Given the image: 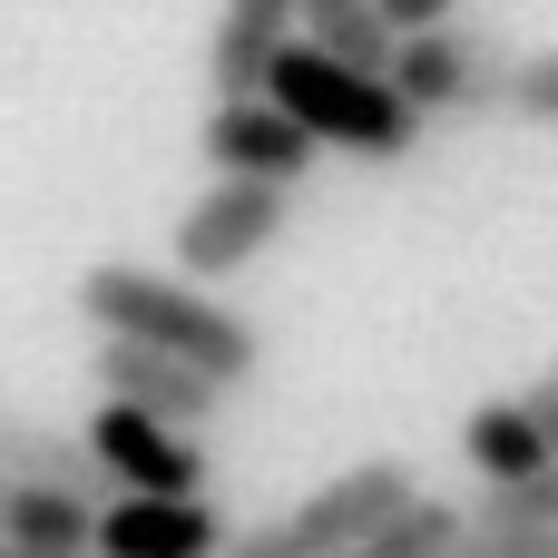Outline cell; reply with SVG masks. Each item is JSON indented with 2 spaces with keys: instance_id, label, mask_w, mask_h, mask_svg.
Listing matches in <instances>:
<instances>
[{
  "instance_id": "cell-1",
  "label": "cell",
  "mask_w": 558,
  "mask_h": 558,
  "mask_svg": "<svg viewBox=\"0 0 558 558\" xmlns=\"http://www.w3.org/2000/svg\"><path fill=\"white\" fill-rule=\"evenodd\" d=\"M78 314L98 324V343H137V353H167V363L206 373L216 392H235V383L265 363L255 324H245L235 304L196 294L186 275H147V265H88V275H78Z\"/></svg>"
},
{
  "instance_id": "cell-2",
  "label": "cell",
  "mask_w": 558,
  "mask_h": 558,
  "mask_svg": "<svg viewBox=\"0 0 558 558\" xmlns=\"http://www.w3.org/2000/svg\"><path fill=\"white\" fill-rule=\"evenodd\" d=\"M265 98H275V108H284L314 147H343V157H373V167H402V157L422 147V118L392 98V78H353V69L314 59L304 39L275 59Z\"/></svg>"
},
{
  "instance_id": "cell-3",
  "label": "cell",
  "mask_w": 558,
  "mask_h": 558,
  "mask_svg": "<svg viewBox=\"0 0 558 558\" xmlns=\"http://www.w3.org/2000/svg\"><path fill=\"white\" fill-rule=\"evenodd\" d=\"M510 78H520V49L490 39V29H471V20L422 29L392 59V98L412 118H490V108H510Z\"/></svg>"
},
{
  "instance_id": "cell-4",
  "label": "cell",
  "mask_w": 558,
  "mask_h": 558,
  "mask_svg": "<svg viewBox=\"0 0 558 558\" xmlns=\"http://www.w3.org/2000/svg\"><path fill=\"white\" fill-rule=\"evenodd\" d=\"M284 186H235V177H216L186 216H177V275L206 294V284H226V275H245L275 235H284Z\"/></svg>"
},
{
  "instance_id": "cell-5",
  "label": "cell",
  "mask_w": 558,
  "mask_h": 558,
  "mask_svg": "<svg viewBox=\"0 0 558 558\" xmlns=\"http://www.w3.org/2000/svg\"><path fill=\"white\" fill-rule=\"evenodd\" d=\"M78 441H88V461L108 471V490H118V500H206V451H196L186 432L147 422V412L98 402Z\"/></svg>"
},
{
  "instance_id": "cell-6",
  "label": "cell",
  "mask_w": 558,
  "mask_h": 558,
  "mask_svg": "<svg viewBox=\"0 0 558 558\" xmlns=\"http://www.w3.org/2000/svg\"><path fill=\"white\" fill-rule=\"evenodd\" d=\"M412 500H422L412 461H392V451H383V461L333 471V481H324L304 510H284V520L304 530V549H314V558H363L383 530H392V520H402V510H412Z\"/></svg>"
},
{
  "instance_id": "cell-7",
  "label": "cell",
  "mask_w": 558,
  "mask_h": 558,
  "mask_svg": "<svg viewBox=\"0 0 558 558\" xmlns=\"http://www.w3.org/2000/svg\"><path fill=\"white\" fill-rule=\"evenodd\" d=\"M314 157H324V147H314L275 98H245V108H216V118H206V167L235 177V186H284V196H294V186L314 177Z\"/></svg>"
},
{
  "instance_id": "cell-8",
  "label": "cell",
  "mask_w": 558,
  "mask_h": 558,
  "mask_svg": "<svg viewBox=\"0 0 558 558\" xmlns=\"http://www.w3.org/2000/svg\"><path fill=\"white\" fill-rule=\"evenodd\" d=\"M88 383H98V402L147 412V422H167V432H186V441H196V422H216V402H226L206 373H186V363H167V353H137V343H98Z\"/></svg>"
},
{
  "instance_id": "cell-9",
  "label": "cell",
  "mask_w": 558,
  "mask_h": 558,
  "mask_svg": "<svg viewBox=\"0 0 558 558\" xmlns=\"http://www.w3.org/2000/svg\"><path fill=\"white\" fill-rule=\"evenodd\" d=\"M226 520L206 500H108L98 510V558H226Z\"/></svg>"
},
{
  "instance_id": "cell-10",
  "label": "cell",
  "mask_w": 558,
  "mask_h": 558,
  "mask_svg": "<svg viewBox=\"0 0 558 558\" xmlns=\"http://www.w3.org/2000/svg\"><path fill=\"white\" fill-rule=\"evenodd\" d=\"M284 49H294V0H235V10L216 20V39H206L216 108L265 98V78H275V59H284Z\"/></svg>"
},
{
  "instance_id": "cell-11",
  "label": "cell",
  "mask_w": 558,
  "mask_h": 558,
  "mask_svg": "<svg viewBox=\"0 0 558 558\" xmlns=\"http://www.w3.org/2000/svg\"><path fill=\"white\" fill-rule=\"evenodd\" d=\"M0 490H69V500L108 510V471L88 461V441L49 432V422H20V412H0Z\"/></svg>"
},
{
  "instance_id": "cell-12",
  "label": "cell",
  "mask_w": 558,
  "mask_h": 558,
  "mask_svg": "<svg viewBox=\"0 0 558 558\" xmlns=\"http://www.w3.org/2000/svg\"><path fill=\"white\" fill-rule=\"evenodd\" d=\"M294 39H304L314 59L353 69V78H392V59H402V39L383 29L373 0H304V10H294Z\"/></svg>"
},
{
  "instance_id": "cell-13",
  "label": "cell",
  "mask_w": 558,
  "mask_h": 558,
  "mask_svg": "<svg viewBox=\"0 0 558 558\" xmlns=\"http://www.w3.org/2000/svg\"><path fill=\"white\" fill-rule=\"evenodd\" d=\"M461 461L481 471V490H520V481L558 471L549 451H539V432H530V412H520V402H481V412L461 422Z\"/></svg>"
},
{
  "instance_id": "cell-14",
  "label": "cell",
  "mask_w": 558,
  "mask_h": 558,
  "mask_svg": "<svg viewBox=\"0 0 558 558\" xmlns=\"http://www.w3.org/2000/svg\"><path fill=\"white\" fill-rule=\"evenodd\" d=\"M461 549H471V510L441 500V490H422V500H412V510H402L363 558H461Z\"/></svg>"
},
{
  "instance_id": "cell-15",
  "label": "cell",
  "mask_w": 558,
  "mask_h": 558,
  "mask_svg": "<svg viewBox=\"0 0 558 558\" xmlns=\"http://www.w3.org/2000/svg\"><path fill=\"white\" fill-rule=\"evenodd\" d=\"M471 539H558V471L471 500Z\"/></svg>"
},
{
  "instance_id": "cell-16",
  "label": "cell",
  "mask_w": 558,
  "mask_h": 558,
  "mask_svg": "<svg viewBox=\"0 0 558 558\" xmlns=\"http://www.w3.org/2000/svg\"><path fill=\"white\" fill-rule=\"evenodd\" d=\"M510 118L558 128V49H520V78H510Z\"/></svg>"
},
{
  "instance_id": "cell-17",
  "label": "cell",
  "mask_w": 558,
  "mask_h": 558,
  "mask_svg": "<svg viewBox=\"0 0 558 558\" xmlns=\"http://www.w3.org/2000/svg\"><path fill=\"white\" fill-rule=\"evenodd\" d=\"M226 558H314V549H304V530H294V520H255V530H235V539H226Z\"/></svg>"
},
{
  "instance_id": "cell-18",
  "label": "cell",
  "mask_w": 558,
  "mask_h": 558,
  "mask_svg": "<svg viewBox=\"0 0 558 558\" xmlns=\"http://www.w3.org/2000/svg\"><path fill=\"white\" fill-rule=\"evenodd\" d=\"M520 412H530V432H539V451L558 461V373H549V383H530V392H520Z\"/></svg>"
},
{
  "instance_id": "cell-19",
  "label": "cell",
  "mask_w": 558,
  "mask_h": 558,
  "mask_svg": "<svg viewBox=\"0 0 558 558\" xmlns=\"http://www.w3.org/2000/svg\"><path fill=\"white\" fill-rule=\"evenodd\" d=\"M0 510H10V490H0Z\"/></svg>"
}]
</instances>
